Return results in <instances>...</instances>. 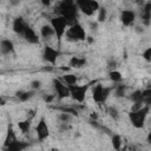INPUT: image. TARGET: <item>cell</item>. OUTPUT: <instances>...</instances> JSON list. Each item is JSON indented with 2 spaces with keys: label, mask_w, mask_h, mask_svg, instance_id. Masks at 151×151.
Segmentation results:
<instances>
[{
  "label": "cell",
  "mask_w": 151,
  "mask_h": 151,
  "mask_svg": "<svg viewBox=\"0 0 151 151\" xmlns=\"http://www.w3.org/2000/svg\"><path fill=\"white\" fill-rule=\"evenodd\" d=\"M111 142H112V146L114 150L119 151L122 149V137L119 134H113L111 138Z\"/></svg>",
  "instance_id": "cell-24"
},
{
  "label": "cell",
  "mask_w": 151,
  "mask_h": 151,
  "mask_svg": "<svg viewBox=\"0 0 151 151\" xmlns=\"http://www.w3.org/2000/svg\"><path fill=\"white\" fill-rule=\"evenodd\" d=\"M61 80H63L66 85H73V84H77L78 77H77L76 74H73V73H66V74L63 76Z\"/></svg>",
  "instance_id": "cell-21"
},
{
  "label": "cell",
  "mask_w": 151,
  "mask_h": 151,
  "mask_svg": "<svg viewBox=\"0 0 151 151\" xmlns=\"http://www.w3.org/2000/svg\"><path fill=\"white\" fill-rule=\"evenodd\" d=\"M149 111H150V105H143L137 110H131V112L129 113V119L132 126L136 129H142L145 124Z\"/></svg>",
  "instance_id": "cell-1"
},
{
  "label": "cell",
  "mask_w": 151,
  "mask_h": 151,
  "mask_svg": "<svg viewBox=\"0 0 151 151\" xmlns=\"http://www.w3.org/2000/svg\"><path fill=\"white\" fill-rule=\"evenodd\" d=\"M35 132H37V137H38L39 142H44L50 136V127H48L45 118H41L39 120V123L37 124V127H35Z\"/></svg>",
  "instance_id": "cell-8"
},
{
  "label": "cell",
  "mask_w": 151,
  "mask_h": 151,
  "mask_svg": "<svg viewBox=\"0 0 151 151\" xmlns=\"http://www.w3.org/2000/svg\"><path fill=\"white\" fill-rule=\"evenodd\" d=\"M40 86H41V81L40 80H32L31 81V87L33 90H39Z\"/></svg>",
  "instance_id": "cell-30"
},
{
  "label": "cell",
  "mask_w": 151,
  "mask_h": 151,
  "mask_svg": "<svg viewBox=\"0 0 151 151\" xmlns=\"http://www.w3.org/2000/svg\"><path fill=\"white\" fill-rule=\"evenodd\" d=\"M119 19H120V22L124 26H131L136 20V13L132 9H124L120 13Z\"/></svg>",
  "instance_id": "cell-10"
},
{
  "label": "cell",
  "mask_w": 151,
  "mask_h": 151,
  "mask_svg": "<svg viewBox=\"0 0 151 151\" xmlns=\"http://www.w3.org/2000/svg\"><path fill=\"white\" fill-rule=\"evenodd\" d=\"M66 39L72 42H78V41H84L86 39V32L85 28L80 24H73L68 29H66L65 34Z\"/></svg>",
  "instance_id": "cell-3"
},
{
  "label": "cell",
  "mask_w": 151,
  "mask_h": 151,
  "mask_svg": "<svg viewBox=\"0 0 151 151\" xmlns=\"http://www.w3.org/2000/svg\"><path fill=\"white\" fill-rule=\"evenodd\" d=\"M103 90H104V86L101 84H97L93 87L92 98L96 103H105V99H104V96H103Z\"/></svg>",
  "instance_id": "cell-15"
},
{
  "label": "cell",
  "mask_w": 151,
  "mask_h": 151,
  "mask_svg": "<svg viewBox=\"0 0 151 151\" xmlns=\"http://www.w3.org/2000/svg\"><path fill=\"white\" fill-rule=\"evenodd\" d=\"M109 114H110L113 119H117V118L119 117V113H118V111H117L116 107H110V109H109Z\"/></svg>",
  "instance_id": "cell-29"
},
{
  "label": "cell",
  "mask_w": 151,
  "mask_h": 151,
  "mask_svg": "<svg viewBox=\"0 0 151 151\" xmlns=\"http://www.w3.org/2000/svg\"><path fill=\"white\" fill-rule=\"evenodd\" d=\"M40 34H41V37L42 38H45V39H50V38H52L53 35H54V31H53V28H52V26L51 25H42L41 26V28H40Z\"/></svg>",
  "instance_id": "cell-19"
},
{
  "label": "cell",
  "mask_w": 151,
  "mask_h": 151,
  "mask_svg": "<svg viewBox=\"0 0 151 151\" xmlns=\"http://www.w3.org/2000/svg\"><path fill=\"white\" fill-rule=\"evenodd\" d=\"M53 86H54V90H55L59 99H65V98H68L70 97L68 85H66L63 80H60L58 78H54L53 79Z\"/></svg>",
  "instance_id": "cell-7"
},
{
  "label": "cell",
  "mask_w": 151,
  "mask_h": 151,
  "mask_svg": "<svg viewBox=\"0 0 151 151\" xmlns=\"http://www.w3.org/2000/svg\"><path fill=\"white\" fill-rule=\"evenodd\" d=\"M67 24H68V21L64 17H61V15H57V17H54V18L51 19V24L50 25L52 26V28L54 31V35L57 37V39H58L59 42H60L61 38L64 37V34L66 32Z\"/></svg>",
  "instance_id": "cell-4"
},
{
  "label": "cell",
  "mask_w": 151,
  "mask_h": 151,
  "mask_svg": "<svg viewBox=\"0 0 151 151\" xmlns=\"http://www.w3.org/2000/svg\"><path fill=\"white\" fill-rule=\"evenodd\" d=\"M18 127H19V130H20L22 133H27V132L29 131V129H31V119L26 118L25 120L19 122V123H18Z\"/></svg>",
  "instance_id": "cell-22"
},
{
  "label": "cell",
  "mask_w": 151,
  "mask_h": 151,
  "mask_svg": "<svg viewBox=\"0 0 151 151\" xmlns=\"http://www.w3.org/2000/svg\"><path fill=\"white\" fill-rule=\"evenodd\" d=\"M59 57V51L51 47V46H45L44 51H42V58L45 61H47L48 64L54 65L57 63V59Z\"/></svg>",
  "instance_id": "cell-9"
},
{
  "label": "cell",
  "mask_w": 151,
  "mask_h": 151,
  "mask_svg": "<svg viewBox=\"0 0 151 151\" xmlns=\"http://www.w3.org/2000/svg\"><path fill=\"white\" fill-rule=\"evenodd\" d=\"M22 37L24 39L28 42V44H32V45H35L39 42V38H38V34L35 33V31L31 27V26H26L24 33H22Z\"/></svg>",
  "instance_id": "cell-11"
},
{
  "label": "cell",
  "mask_w": 151,
  "mask_h": 151,
  "mask_svg": "<svg viewBox=\"0 0 151 151\" xmlns=\"http://www.w3.org/2000/svg\"><path fill=\"white\" fill-rule=\"evenodd\" d=\"M78 9H80L85 15H93L96 12H98L100 5L97 0H74Z\"/></svg>",
  "instance_id": "cell-5"
},
{
  "label": "cell",
  "mask_w": 151,
  "mask_h": 151,
  "mask_svg": "<svg viewBox=\"0 0 151 151\" xmlns=\"http://www.w3.org/2000/svg\"><path fill=\"white\" fill-rule=\"evenodd\" d=\"M86 59L83 57H72L70 59V66L73 68H81L86 65Z\"/></svg>",
  "instance_id": "cell-18"
},
{
  "label": "cell",
  "mask_w": 151,
  "mask_h": 151,
  "mask_svg": "<svg viewBox=\"0 0 151 151\" xmlns=\"http://www.w3.org/2000/svg\"><path fill=\"white\" fill-rule=\"evenodd\" d=\"M55 9H58L59 15L64 17L67 21L74 20L77 18V14H78V7H77L76 2H63V1H60Z\"/></svg>",
  "instance_id": "cell-2"
},
{
  "label": "cell",
  "mask_w": 151,
  "mask_h": 151,
  "mask_svg": "<svg viewBox=\"0 0 151 151\" xmlns=\"http://www.w3.org/2000/svg\"><path fill=\"white\" fill-rule=\"evenodd\" d=\"M14 52V45L13 41L9 39H2L0 41V53L4 55L12 54Z\"/></svg>",
  "instance_id": "cell-13"
},
{
  "label": "cell",
  "mask_w": 151,
  "mask_h": 151,
  "mask_svg": "<svg viewBox=\"0 0 151 151\" xmlns=\"http://www.w3.org/2000/svg\"><path fill=\"white\" fill-rule=\"evenodd\" d=\"M26 26H27V24H26V21H25L21 17H17V18L13 20V24H12V28H13L14 33H17V34H19V35H22V33H24Z\"/></svg>",
  "instance_id": "cell-12"
},
{
  "label": "cell",
  "mask_w": 151,
  "mask_h": 151,
  "mask_svg": "<svg viewBox=\"0 0 151 151\" xmlns=\"http://www.w3.org/2000/svg\"><path fill=\"white\" fill-rule=\"evenodd\" d=\"M143 58L146 60V61H151V47H147L144 52H143Z\"/></svg>",
  "instance_id": "cell-28"
},
{
  "label": "cell",
  "mask_w": 151,
  "mask_h": 151,
  "mask_svg": "<svg viewBox=\"0 0 151 151\" xmlns=\"http://www.w3.org/2000/svg\"><path fill=\"white\" fill-rule=\"evenodd\" d=\"M53 100V96H47V97H45V101L46 103H51Z\"/></svg>",
  "instance_id": "cell-34"
},
{
  "label": "cell",
  "mask_w": 151,
  "mask_h": 151,
  "mask_svg": "<svg viewBox=\"0 0 151 151\" xmlns=\"http://www.w3.org/2000/svg\"><path fill=\"white\" fill-rule=\"evenodd\" d=\"M28 147V143H26V142H21V140H15V142H13V143H11L8 146H6L5 149L6 150H8V151H22V150H25V149H27Z\"/></svg>",
  "instance_id": "cell-17"
},
{
  "label": "cell",
  "mask_w": 151,
  "mask_h": 151,
  "mask_svg": "<svg viewBox=\"0 0 151 151\" xmlns=\"http://www.w3.org/2000/svg\"><path fill=\"white\" fill-rule=\"evenodd\" d=\"M71 113H68V112H61L60 114H59V120L60 122H63V123H68L70 120H71Z\"/></svg>",
  "instance_id": "cell-27"
},
{
  "label": "cell",
  "mask_w": 151,
  "mask_h": 151,
  "mask_svg": "<svg viewBox=\"0 0 151 151\" xmlns=\"http://www.w3.org/2000/svg\"><path fill=\"white\" fill-rule=\"evenodd\" d=\"M15 96L20 101H27L34 96V91H18Z\"/></svg>",
  "instance_id": "cell-20"
},
{
  "label": "cell",
  "mask_w": 151,
  "mask_h": 151,
  "mask_svg": "<svg viewBox=\"0 0 151 151\" xmlns=\"http://www.w3.org/2000/svg\"><path fill=\"white\" fill-rule=\"evenodd\" d=\"M98 27V22H92L91 24V29H97Z\"/></svg>",
  "instance_id": "cell-36"
},
{
  "label": "cell",
  "mask_w": 151,
  "mask_h": 151,
  "mask_svg": "<svg viewBox=\"0 0 151 151\" xmlns=\"http://www.w3.org/2000/svg\"><path fill=\"white\" fill-rule=\"evenodd\" d=\"M5 104H6V99L2 96H0V106H4Z\"/></svg>",
  "instance_id": "cell-35"
},
{
  "label": "cell",
  "mask_w": 151,
  "mask_h": 151,
  "mask_svg": "<svg viewBox=\"0 0 151 151\" xmlns=\"http://www.w3.org/2000/svg\"><path fill=\"white\" fill-rule=\"evenodd\" d=\"M142 20H143L145 26L150 25V21H151V2H146L144 5L143 11H142Z\"/></svg>",
  "instance_id": "cell-16"
},
{
  "label": "cell",
  "mask_w": 151,
  "mask_h": 151,
  "mask_svg": "<svg viewBox=\"0 0 151 151\" xmlns=\"http://www.w3.org/2000/svg\"><path fill=\"white\" fill-rule=\"evenodd\" d=\"M107 18V11L105 7H99L98 9V22H104Z\"/></svg>",
  "instance_id": "cell-25"
},
{
  "label": "cell",
  "mask_w": 151,
  "mask_h": 151,
  "mask_svg": "<svg viewBox=\"0 0 151 151\" xmlns=\"http://www.w3.org/2000/svg\"><path fill=\"white\" fill-rule=\"evenodd\" d=\"M68 88H70V97H72V99L78 103H83L86 98L88 85L73 84V85H68Z\"/></svg>",
  "instance_id": "cell-6"
},
{
  "label": "cell",
  "mask_w": 151,
  "mask_h": 151,
  "mask_svg": "<svg viewBox=\"0 0 151 151\" xmlns=\"http://www.w3.org/2000/svg\"><path fill=\"white\" fill-rule=\"evenodd\" d=\"M21 2V0H9V4L12 5V6H17V5H19Z\"/></svg>",
  "instance_id": "cell-33"
},
{
  "label": "cell",
  "mask_w": 151,
  "mask_h": 151,
  "mask_svg": "<svg viewBox=\"0 0 151 151\" xmlns=\"http://www.w3.org/2000/svg\"><path fill=\"white\" fill-rule=\"evenodd\" d=\"M34 116H35V110H29V111L27 112V118H28V119L32 120Z\"/></svg>",
  "instance_id": "cell-31"
},
{
  "label": "cell",
  "mask_w": 151,
  "mask_h": 151,
  "mask_svg": "<svg viewBox=\"0 0 151 151\" xmlns=\"http://www.w3.org/2000/svg\"><path fill=\"white\" fill-rule=\"evenodd\" d=\"M40 1H41V4H42L44 6H46V7H47V6H50V5L52 4V1H53V0H40Z\"/></svg>",
  "instance_id": "cell-32"
},
{
  "label": "cell",
  "mask_w": 151,
  "mask_h": 151,
  "mask_svg": "<svg viewBox=\"0 0 151 151\" xmlns=\"http://www.w3.org/2000/svg\"><path fill=\"white\" fill-rule=\"evenodd\" d=\"M18 138H17V134H15V131L13 129V125L12 124H8L7 125V131H6V136H5V142H4V147L8 146L11 143L15 142Z\"/></svg>",
  "instance_id": "cell-14"
},
{
  "label": "cell",
  "mask_w": 151,
  "mask_h": 151,
  "mask_svg": "<svg viewBox=\"0 0 151 151\" xmlns=\"http://www.w3.org/2000/svg\"><path fill=\"white\" fill-rule=\"evenodd\" d=\"M109 78H110L113 83H120L122 79H123V76H122V73H120L119 71L112 70V71H110V73H109Z\"/></svg>",
  "instance_id": "cell-23"
},
{
  "label": "cell",
  "mask_w": 151,
  "mask_h": 151,
  "mask_svg": "<svg viewBox=\"0 0 151 151\" xmlns=\"http://www.w3.org/2000/svg\"><path fill=\"white\" fill-rule=\"evenodd\" d=\"M125 91H126L125 85H117L116 88H114V94H116V97H124Z\"/></svg>",
  "instance_id": "cell-26"
}]
</instances>
